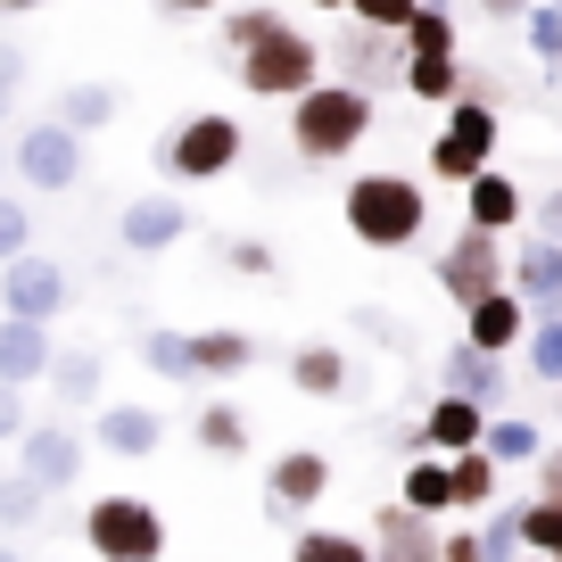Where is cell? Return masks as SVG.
<instances>
[{
	"instance_id": "obj_44",
	"label": "cell",
	"mask_w": 562,
	"mask_h": 562,
	"mask_svg": "<svg viewBox=\"0 0 562 562\" xmlns=\"http://www.w3.org/2000/svg\"><path fill=\"white\" fill-rule=\"evenodd\" d=\"M538 232H546V240H562V191L538 199Z\"/></svg>"
},
{
	"instance_id": "obj_39",
	"label": "cell",
	"mask_w": 562,
	"mask_h": 562,
	"mask_svg": "<svg viewBox=\"0 0 562 562\" xmlns=\"http://www.w3.org/2000/svg\"><path fill=\"white\" fill-rule=\"evenodd\" d=\"M224 265H232V273H248V281H273V273H281L265 240H224Z\"/></svg>"
},
{
	"instance_id": "obj_15",
	"label": "cell",
	"mask_w": 562,
	"mask_h": 562,
	"mask_svg": "<svg viewBox=\"0 0 562 562\" xmlns=\"http://www.w3.org/2000/svg\"><path fill=\"white\" fill-rule=\"evenodd\" d=\"M372 562H439V529H430V513L381 505V513H372Z\"/></svg>"
},
{
	"instance_id": "obj_47",
	"label": "cell",
	"mask_w": 562,
	"mask_h": 562,
	"mask_svg": "<svg viewBox=\"0 0 562 562\" xmlns=\"http://www.w3.org/2000/svg\"><path fill=\"white\" fill-rule=\"evenodd\" d=\"M0 562H25V554H18V546H9V538H0Z\"/></svg>"
},
{
	"instance_id": "obj_16",
	"label": "cell",
	"mask_w": 562,
	"mask_h": 562,
	"mask_svg": "<svg viewBox=\"0 0 562 562\" xmlns=\"http://www.w3.org/2000/svg\"><path fill=\"white\" fill-rule=\"evenodd\" d=\"M414 430H422V456H463V447H480L488 414H480L472 397H447V389H439V397H430V414H422Z\"/></svg>"
},
{
	"instance_id": "obj_38",
	"label": "cell",
	"mask_w": 562,
	"mask_h": 562,
	"mask_svg": "<svg viewBox=\"0 0 562 562\" xmlns=\"http://www.w3.org/2000/svg\"><path fill=\"white\" fill-rule=\"evenodd\" d=\"M554 546H562V505L538 496V505L521 513V554H554Z\"/></svg>"
},
{
	"instance_id": "obj_31",
	"label": "cell",
	"mask_w": 562,
	"mask_h": 562,
	"mask_svg": "<svg viewBox=\"0 0 562 562\" xmlns=\"http://www.w3.org/2000/svg\"><path fill=\"white\" fill-rule=\"evenodd\" d=\"M521 356H529V372H538L546 389H562V315H529Z\"/></svg>"
},
{
	"instance_id": "obj_5",
	"label": "cell",
	"mask_w": 562,
	"mask_h": 562,
	"mask_svg": "<svg viewBox=\"0 0 562 562\" xmlns=\"http://www.w3.org/2000/svg\"><path fill=\"white\" fill-rule=\"evenodd\" d=\"M232 58H240V91H257V100H299L306 83H323V42H306L290 18Z\"/></svg>"
},
{
	"instance_id": "obj_51",
	"label": "cell",
	"mask_w": 562,
	"mask_h": 562,
	"mask_svg": "<svg viewBox=\"0 0 562 562\" xmlns=\"http://www.w3.org/2000/svg\"><path fill=\"white\" fill-rule=\"evenodd\" d=\"M422 9H447V0H422Z\"/></svg>"
},
{
	"instance_id": "obj_29",
	"label": "cell",
	"mask_w": 562,
	"mask_h": 562,
	"mask_svg": "<svg viewBox=\"0 0 562 562\" xmlns=\"http://www.w3.org/2000/svg\"><path fill=\"white\" fill-rule=\"evenodd\" d=\"M290 562H372V538H356V529H290Z\"/></svg>"
},
{
	"instance_id": "obj_12",
	"label": "cell",
	"mask_w": 562,
	"mask_h": 562,
	"mask_svg": "<svg viewBox=\"0 0 562 562\" xmlns=\"http://www.w3.org/2000/svg\"><path fill=\"white\" fill-rule=\"evenodd\" d=\"M116 240L133 248V257H166L175 240H191V207H182L175 191H140L133 207L116 215Z\"/></svg>"
},
{
	"instance_id": "obj_41",
	"label": "cell",
	"mask_w": 562,
	"mask_h": 562,
	"mask_svg": "<svg viewBox=\"0 0 562 562\" xmlns=\"http://www.w3.org/2000/svg\"><path fill=\"white\" fill-rule=\"evenodd\" d=\"M18 91H25V50H18V42H0V116L18 108Z\"/></svg>"
},
{
	"instance_id": "obj_42",
	"label": "cell",
	"mask_w": 562,
	"mask_h": 562,
	"mask_svg": "<svg viewBox=\"0 0 562 562\" xmlns=\"http://www.w3.org/2000/svg\"><path fill=\"white\" fill-rule=\"evenodd\" d=\"M18 430H25V389H9V381H0V447L18 439Z\"/></svg>"
},
{
	"instance_id": "obj_19",
	"label": "cell",
	"mask_w": 562,
	"mask_h": 562,
	"mask_svg": "<svg viewBox=\"0 0 562 562\" xmlns=\"http://www.w3.org/2000/svg\"><path fill=\"white\" fill-rule=\"evenodd\" d=\"M158 439H166L158 405H100V447H108V456L140 463V456H158Z\"/></svg>"
},
{
	"instance_id": "obj_6",
	"label": "cell",
	"mask_w": 562,
	"mask_h": 562,
	"mask_svg": "<svg viewBox=\"0 0 562 562\" xmlns=\"http://www.w3.org/2000/svg\"><path fill=\"white\" fill-rule=\"evenodd\" d=\"M439 290H447V306H480L488 290H505V232H480V224H463L456 240L439 248Z\"/></svg>"
},
{
	"instance_id": "obj_23",
	"label": "cell",
	"mask_w": 562,
	"mask_h": 562,
	"mask_svg": "<svg viewBox=\"0 0 562 562\" xmlns=\"http://www.w3.org/2000/svg\"><path fill=\"white\" fill-rule=\"evenodd\" d=\"M191 364H199V381H232V372L257 364V339L248 331H191Z\"/></svg>"
},
{
	"instance_id": "obj_11",
	"label": "cell",
	"mask_w": 562,
	"mask_h": 562,
	"mask_svg": "<svg viewBox=\"0 0 562 562\" xmlns=\"http://www.w3.org/2000/svg\"><path fill=\"white\" fill-rule=\"evenodd\" d=\"M439 389H447V397H472L480 414H505L513 372H505V356H488V348H472V339H456V348L439 356Z\"/></svg>"
},
{
	"instance_id": "obj_45",
	"label": "cell",
	"mask_w": 562,
	"mask_h": 562,
	"mask_svg": "<svg viewBox=\"0 0 562 562\" xmlns=\"http://www.w3.org/2000/svg\"><path fill=\"white\" fill-rule=\"evenodd\" d=\"M166 18H207V9H224V0H158Z\"/></svg>"
},
{
	"instance_id": "obj_34",
	"label": "cell",
	"mask_w": 562,
	"mask_h": 562,
	"mask_svg": "<svg viewBox=\"0 0 562 562\" xmlns=\"http://www.w3.org/2000/svg\"><path fill=\"white\" fill-rule=\"evenodd\" d=\"M42 521V488L25 472H0V538H25Z\"/></svg>"
},
{
	"instance_id": "obj_49",
	"label": "cell",
	"mask_w": 562,
	"mask_h": 562,
	"mask_svg": "<svg viewBox=\"0 0 562 562\" xmlns=\"http://www.w3.org/2000/svg\"><path fill=\"white\" fill-rule=\"evenodd\" d=\"M0 9H42V0H0Z\"/></svg>"
},
{
	"instance_id": "obj_50",
	"label": "cell",
	"mask_w": 562,
	"mask_h": 562,
	"mask_svg": "<svg viewBox=\"0 0 562 562\" xmlns=\"http://www.w3.org/2000/svg\"><path fill=\"white\" fill-rule=\"evenodd\" d=\"M0 175H9V140H0Z\"/></svg>"
},
{
	"instance_id": "obj_9",
	"label": "cell",
	"mask_w": 562,
	"mask_h": 562,
	"mask_svg": "<svg viewBox=\"0 0 562 562\" xmlns=\"http://www.w3.org/2000/svg\"><path fill=\"white\" fill-rule=\"evenodd\" d=\"M323 496H331V456H315V447L273 456V472H265V521L273 529H299L306 505H323Z\"/></svg>"
},
{
	"instance_id": "obj_53",
	"label": "cell",
	"mask_w": 562,
	"mask_h": 562,
	"mask_svg": "<svg viewBox=\"0 0 562 562\" xmlns=\"http://www.w3.org/2000/svg\"><path fill=\"white\" fill-rule=\"evenodd\" d=\"M521 562H546V554H521Z\"/></svg>"
},
{
	"instance_id": "obj_46",
	"label": "cell",
	"mask_w": 562,
	"mask_h": 562,
	"mask_svg": "<svg viewBox=\"0 0 562 562\" xmlns=\"http://www.w3.org/2000/svg\"><path fill=\"white\" fill-rule=\"evenodd\" d=\"M529 0H480V18H521Z\"/></svg>"
},
{
	"instance_id": "obj_24",
	"label": "cell",
	"mask_w": 562,
	"mask_h": 562,
	"mask_svg": "<svg viewBox=\"0 0 562 562\" xmlns=\"http://www.w3.org/2000/svg\"><path fill=\"white\" fill-rule=\"evenodd\" d=\"M405 100H422V108H447L463 91V67H456V50H430V58H405Z\"/></svg>"
},
{
	"instance_id": "obj_25",
	"label": "cell",
	"mask_w": 562,
	"mask_h": 562,
	"mask_svg": "<svg viewBox=\"0 0 562 562\" xmlns=\"http://www.w3.org/2000/svg\"><path fill=\"white\" fill-rule=\"evenodd\" d=\"M58 124H67V133H100V124H116V83H67L58 91Z\"/></svg>"
},
{
	"instance_id": "obj_28",
	"label": "cell",
	"mask_w": 562,
	"mask_h": 562,
	"mask_svg": "<svg viewBox=\"0 0 562 562\" xmlns=\"http://www.w3.org/2000/svg\"><path fill=\"white\" fill-rule=\"evenodd\" d=\"M447 488H456L463 513L496 505V463H488V447H463V456H447Z\"/></svg>"
},
{
	"instance_id": "obj_21",
	"label": "cell",
	"mask_w": 562,
	"mask_h": 562,
	"mask_svg": "<svg viewBox=\"0 0 562 562\" xmlns=\"http://www.w3.org/2000/svg\"><path fill=\"white\" fill-rule=\"evenodd\" d=\"M463 199H472V215H463V224H480V232H513L529 215V199H521V182H505V175H488V166H480L472 182H463Z\"/></svg>"
},
{
	"instance_id": "obj_1",
	"label": "cell",
	"mask_w": 562,
	"mask_h": 562,
	"mask_svg": "<svg viewBox=\"0 0 562 562\" xmlns=\"http://www.w3.org/2000/svg\"><path fill=\"white\" fill-rule=\"evenodd\" d=\"M372 124H381V108H372V91L364 83H306L299 100H290V149H299L306 166H339V158H356L372 140Z\"/></svg>"
},
{
	"instance_id": "obj_35",
	"label": "cell",
	"mask_w": 562,
	"mask_h": 562,
	"mask_svg": "<svg viewBox=\"0 0 562 562\" xmlns=\"http://www.w3.org/2000/svg\"><path fill=\"white\" fill-rule=\"evenodd\" d=\"M521 18H529V50H538V67L562 75V0H529Z\"/></svg>"
},
{
	"instance_id": "obj_20",
	"label": "cell",
	"mask_w": 562,
	"mask_h": 562,
	"mask_svg": "<svg viewBox=\"0 0 562 562\" xmlns=\"http://www.w3.org/2000/svg\"><path fill=\"white\" fill-rule=\"evenodd\" d=\"M463 315H472V331H463V339L488 348V356H513V348H521V331H529V306L513 299V290H488V299L463 306Z\"/></svg>"
},
{
	"instance_id": "obj_10",
	"label": "cell",
	"mask_w": 562,
	"mask_h": 562,
	"mask_svg": "<svg viewBox=\"0 0 562 562\" xmlns=\"http://www.w3.org/2000/svg\"><path fill=\"white\" fill-rule=\"evenodd\" d=\"M83 463H91V447L75 439L67 422H25V430H18V472L34 480L42 496L75 488V480H83Z\"/></svg>"
},
{
	"instance_id": "obj_33",
	"label": "cell",
	"mask_w": 562,
	"mask_h": 562,
	"mask_svg": "<svg viewBox=\"0 0 562 562\" xmlns=\"http://www.w3.org/2000/svg\"><path fill=\"white\" fill-rule=\"evenodd\" d=\"M199 447H207L215 463L248 456V414H240V405H207V414H199Z\"/></svg>"
},
{
	"instance_id": "obj_17",
	"label": "cell",
	"mask_w": 562,
	"mask_h": 562,
	"mask_svg": "<svg viewBox=\"0 0 562 562\" xmlns=\"http://www.w3.org/2000/svg\"><path fill=\"white\" fill-rule=\"evenodd\" d=\"M348 381H356V364H348V348L339 339H306V348H290V389L299 397H348Z\"/></svg>"
},
{
	"instance_id": "obj_27",
	"label": "cell",
	"mask_w": 562,
	"mask_h": 562,
	"mask_svg": "<svg viewBox=\"0 0 562 562\" xmlns=\"http://www.w3.org/2000/svg\"><path fill=\"white\" fill-rule=\"evenodd\" d=\"M480 447H488L496 472H505V463H538V422H529V414H488Z\"/></svg>"
},
{
	"instance_id": "obj_4",
	"label": "cell",
	"mask_w": 562,
	"mask_h": 562,
	"mask_svg": "<svg viewBox=\"0 0 562 562\" xmlns=\"http://www.w3.org/2000/svg\"><path fill=\"white\" fill-rule=\"evenodd\" d=\"M83 546L100 562H158L166 554V513L149 505V496H133V488H108V496H91V513H83Z\"/></svg>"
},
{
	"instance_id": "obj_52",
	"label": "cell",
	"mask_w": 562,
	"mask_h": 562,
	"mask_svg": "<svg viewBox=\"0 0 562 562\" xmlns=\"http://www.w3.org/2000/svg\"><path fill=\"white\" fill-rule=\"evenodd\" d=\"M546 562H562V546H554V554H546Z\"/></svg>"
},
{
	"instance_id": "obj_7",
	"label": "cell",
	"mask_w": 562,
	"mask_h": 562,
	"mask_svg": "<svg viewBox=\"0 0 562 562\" xmlns=\"http://www.w3.org/2000/svg\"><path fill=\"white\" fill-rule=\"evenodd\" d=\"M9 166H18L34 191H75V182L91 175V140L67 133L58 116H42V124H25V133H18V158H9Z\"/></svg>"
},
{
	"instance_id": "obj_40",
	"label": "cell",
	"mask_w": 562,
	"mask_h": 562,
	"mask_svg": "<svg viewBox=\"0 0 562 562\" xmlns=\"http://www.w3.org/2000/svg\"><path fill=\"white\" fill-rule=\"evenodd\" d=\"M348 18H356V25H381V34H397V25L414 18V0H348Z\"/></svg>"
},
{
	"instance_id": "obj_30",
	"label": "cell",
	"mask_w": 562,
	"mask_h": 562,
	"mask_svg": "<svg viewBox=\"0 0 562 562\" xmlns=\"http://www.w3.org/2000/svg\"><path fill=\"white\" fill-rule=\"evenodd\" d=\"M397 42H405V58H430V50H456V9H422L414 0V18L397 25Z\"/></svg>"
},
{
	"instance_id": "obj_36",
	"label": "cell",
	"mask_w": 562,
	"mask_h": 562,
	"mask_svg": "<svg viewBox=\"0 0 562 562\" xmlns=\"http://www.w3.org/2000/svg\"><path fill=\"white\" fill-rule=\"evenodd\" d=\"M480 554H488V562H513V554H521V505H496L488 521H480Z\"/></svg>"
},
{
	"instance_id": "obj_43",
	"label": "cell",
	"mask_w": 562,
	"mask_h": 562,
	"mask_svg": "<svg viewBox=\"0 0 562 562\" xmlns=\"http://www.w3.org/2000/svg\"><path fill=\"white\" fill-rule=\"evenodd\" d=\"M538 496L562 505V447H538Z\"/></svg>"
},
{
	"instance_id": "obj_2",
	"label": "cell",
	"mask_w": 562,
	"mask_h": 562,
	"mask_svg": "<svg viewBox=\"0 0 562 562\" xmlns=\"http://www.w3.org/2000/svg\"><path fill=\"white\" fill-rule=\"evenodd\" d=\"M339 215H348V232L364 248L397 257V248H414L422 224H430V191H422L414 175H356L348 199H339Z\"/></svg>"
},
{
	"instance_id": "obj_3",
	"label": "cell",
	"mask_w": 562,
	"mask_h": 562,
	"mask_svg": "<svg viewBox=\"0 0 562 562\" xmlns=\"http://www.w3.org/2000/svg\"><path fill=\"white\" fill-rule=\"evenodd\" d=\"M240 149H248L240 116H224V108H191V116L158 140V166L182 182V191H199V182H224L232 166H240Z\"/></svg>"
},
{
	"instance_id": "obj_32",
	"label": "cell",
	"mask_w": 562,
	"mask_h": 562,
	"mask_svg": "<svg viewBox=\"0 0 562 562\" xmlns=\"http://www.w3.org/2000/svg\"><path fill=\"white\" fill-rule=\"evenodd\" d=\"M140 364L158 372V381H199V364H191V331H140Z\"/></svg>"
},
{
	"instance_id": "obj_26",
	"label": "cell",
	"mask_w": 562,
	"mask_h": 562,
	"mask_svg": "<svg viewBox=\"0 0 562 562\" xmlns=\"http://www.w3.org/2000/svg\"><path fill=\"white\" fill-rule=\"evenodd\" d=\"M456 505V488H447V456H405V513H439Z\"/></svg>"
},
{
	"instance_id": "obj_48",
	"label": "cell",
	"mask_w": 562,
	"mask_h": 562,
	"mask_svg": "<svg viewBox=\"0 0 562 562\" xmlns=\"http://www.w3.org/2000/svg\"><path fill=\"white\" fill-rule=\"evenodd\" d=\"M306 9H348V0H306Z\"/></svg>"
},
{
	"instance_id": "obj_18",
	"label": "cell",
	"mask_w": 562,
	"mask_h": 562,
	"mask_svg": "<svg viewBox=\"0 0 562 562\" xmlns=\"http://www.w3.org/2000/svg\"><path fill=\"white\" fill-rule=\"evenodd\" d=\"M50 323H25V315H0V381L9 389H25V381H42L50 372Z\"/></svg>"
},
{
	"instance_id": "obj_22",
	"label": "cell",
	"mask_w": 562,
	"mask_h": 562,
	"mask_svg": "<svg viewBox=\"0 0 562 562\" xmlns=\"http://www.w3.org/2000/svg\"><path fill=\"white\" fill-rule=\"evenodd\" d=\"M42 381H50V397L75 414V405H100V381H108V364H100V348H58Z\"/></svg>"
},
{
	"instance_id": "obj_13",
	"label": "cell",
	"mask_w": 562,
	"mask_h": 562,
	"mask_svg": "<svg viewBox=\"0 0 562 562\" xmlns=\"http://www.w3.org/2000/svg\"><path fill=\"white\" fill-rule=\"evenodd\" d=\"M505 290L529 306V315H562V240H521L505 257Z\"/></svg>"
},
{
	"instance_id": "obj_14",
	"label": "cell",
	"mask_w": 562,
	"mask_h": 562,
	"mask_svg": "<svg viewBox=\"0 0 562 562\" xmlns=\"http://www.w3.org/2000/svg\"><path fill=\"white\" fill-rule=\"evenodd\" d=\"M405 75V42L397 34H381V25H348L339 34V83H397Z\"/></svg>"
},
{
	"instance_id": "obj_37",
	"label": "cell",
	"mask_w": 562,
	"mask_h": 562,
	"mask_svg": "<svg viewBox=\"0 0 562 562\" xmlns=\"http://www.w3.org/2000/svg\"><path fill=\"white\" fill-rule=\"evenodd\" d=\"M18 248H34V207L18 191H0V265L18 257Z\"/></svg>"
},
{
	"instance_id": "obj_8",
	"label": "cell",
	"mask_w": 562,
	"mask_h": 562,
	"mask_svg": "<svg viewBox=\"0 0 562 562\" xmlns=\"http://www.w3.org/2000/svg\"><path fill=\"white\" fill-rule=\"evenodd\" d=\"M0 306H9V315H25V323H58V315L75 306L67 265L42 257V248H18V257L0 265Z\"/></svg>"
}]
</instances>
